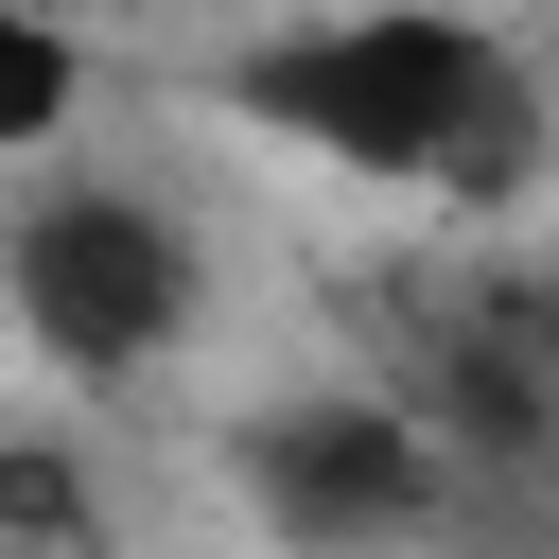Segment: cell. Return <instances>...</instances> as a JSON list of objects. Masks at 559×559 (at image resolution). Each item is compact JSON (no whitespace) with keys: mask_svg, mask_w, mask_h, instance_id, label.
<instances>
[{"mask_svg":"<svg viewBox=\"0 0 559 559\" xmlns=\"http://www.w3.org/2000/svg\"><path fill=\"white\" fill-rule=\"evenodd\" d=\"M0 314L52 384H157L192 332H210V227L157 192V175H105V157H52L17 175L0 210Z\"/></svg>","mask_w":559,"mask_h":559,"instance_id":"2","label":"cell"},{"mask_svg":"<svg viewBox=\"0 0 559 559\" xmlns=\"http://www.w3.org/2000/svg\"><path fill=\"white\" fill-rule=\"evenodd\" d=\"M227 489H245V524L280 559H419L472 507V472L419 419V384H297L262 419H227Z\"/></svg>","mask_w":559,"mask_h":559,"instance_id":"3","label":"cell"},{"mask_svg":"<svg viewBox=\"0 0 559 559\" xmlns=\"http://www.w3.org/2000/svg\"><path fill=\"white\" fill-rule=\"evenodd\" d=\"M87 122V35H52V17H17L0 0V157L17 175H52V140Z\"/></svg>","mask_w":559,"mask_h":559,"instance_id":"4","label":"cell"},{"mask_svg":"<svg viewBox=\"0 0 559 559\" xmlns=\"http://www.w3.org/2000/svg\"><path fill=\"white\" fill-rule=\"evenodd\" d=\"M17 17H52V35H87V0H17Z\"/></svg>","mask_w":559,"mask_h":559,"instance_id":"5","label":"cell"},{"mask_svg":"<svg viewBox=\"0 0 559 559\" xmlns=\"http://www.w3.org/2000/svg\"><path fill=\"white\" fill-rule=\"evenodd\" d=\"M524 332H542V349H559V297H542V314H524Z\"/></svg>","mask_w":559,"mask_h":559,"instance_id":"6","label":"cell"},{"mask_svg":"<svg viewBox=\"0 0 559 559\" xmlns=\"http://www.w3.org/2000/svg\"><path fill=\"white\" fill-rule=\"evenodd\" d=\"M210 105L349 192H419V210H524L559 157V105L524 70V35H489L472 0H349V17H280L210 70Z\"/></svg>","mask_w":559,"mask_h":559,"instance_id":"1","label":"cell"}]
</instances>
